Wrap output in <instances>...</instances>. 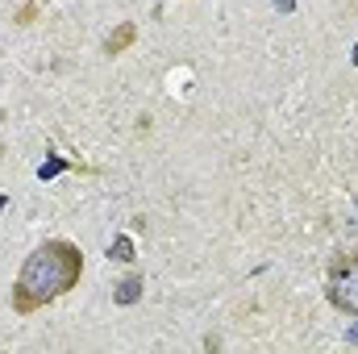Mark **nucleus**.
<instances>
[{"label": "nucleus", "mask_w": 358, "mask_h": 354, "mask_svg": "<svg viewBox=\"0 0 358 354\" xmlns=\"http://www.w3.org/2000/svg\"><path fill=\"white\" fill-rule=\"evenodd\" d=\"M80 275H84V255L71 242H46L21 267L17 288H13V309L34 313V309L50 304V300H59L67 288H76Z\"/></svg>", "instance_id": "f257e3e1"}, {"label": "nucleus", "mask_w": 358, "mask_h": 354, "mask_svg": "<svg viewBox=\"0 0 358 354\" xmlns=\"http://www.w3.org/2000/svg\"><path fill=\"white\" fill-rule=\"evenodd\" d=\"M325 292H329V304H334L338 313L358 317V250H346V255L334 259Z\"/></svg>", "instance_id": "f03ea898"}, {"label": "nucleus", "mask_w": 358, "mask_h": 354, "mask_svg": "<svg viewBox=\"0 0 358 354\" xmlns=\"http://www.w3.org/2000/svg\"><path fill=\"white\" fill-rule=\"evenodd\" d=\"M138 296H142V279H138V275L121 279V283H117V292H113V300H117V304H138Z\"/></svg>", "instance_id": "7ed1b4c3"}, {"label": "nucleus", "mask_w": 358, "mask_h": 354, "mask_svg": "<svg viewBox=\"0 0 358 354\" xmlns=\"http://www.w3.org/2000/svg\"><path fill=\"white\" fill-rule=\"evenodd\" d=\"M134 38H138V29H134V25H121V29H117V34L108 38V55H121V50H125V46L134 42Z\"/></svg>", "instance_id": "20e7f679"}, {"label": "nucleus", "mask_w": 358, "mask_h": 354, "mask_svg": "<svg viewBox=\"0 0 358 354\" xmlns=\"http://www.w3.org/2000/svg\"><path fill=\"white\" fill-rule=\"evenodd\" d=\"M108 259H117V263H134V242L121 234L117 242H113V250H108Z\"/></svg>", "instance_id": "39448f33"}, {"label": "nucleus", "mask_w": 358, "mask_h": 354, "mask_svg": "<svg viewBox=\"0 0 358 354\" xmlns=\"http://www.w3.org/2000/svg\"><path fill=\"white\" fill-rule=\"evenodd\" d=\"M59 171H63V159H50V163H42V167H38V176H42V179H55Z\"/></svg>", "instance_id": "423d86ee"}, {"label": "nucleus", "mask_w": 358, "mask_h": 354, "mask_svg": "<svg viewBox=\"0 0 358 354\" xmlns=\"http://www.w3.org/2000/svg\"><path fill=\"white\" fill-rule=\"evenodd\" d=\"M346 342H350V346H358V321L350 325V330H346Z\"/></svg>", "instance_id": "0eeeda50"}, {"label": "nucleus", "mask_w": 358, "mask_h": 354, "mask_svg": "<svg viewBox=\"0 0 358 354\" xmlns=\"http://www.w3.org/2000/svg\"><path fill=\"white\" fill-rule=\"evenodd\" d=\"M275 8H283V13H292V8H296V0H275Z\"/></svg>", "instance_id": "6e6552de"}, {"label": "nucleus", "mask_w": 358, "mask_h": 354, "mask_svg": "<svg viewBox=\"0 0 358 354\" xmlns=\"http://www.w3.org/2000/svg\"><path fill=\"white\" fill-rule=\"evenodd\" d=\"M4 208H8V196H0V213H4Z\"/></svg>", "instance_id": "1a4fd4ad"}, {"label": "nucleus", "mask_w": 358, "mask_h": 354, "mask_svg": "<svg viewBox=\"0 0 358 354\" xmlns=\"http://www.w3.org/2000/svg\"><path fill=\"white\" fill-rule=\"evenodd\" d=\"M355 67H358V46H355Z\"/></svg>", "instance_id": "9d476101"}]
</instances>
